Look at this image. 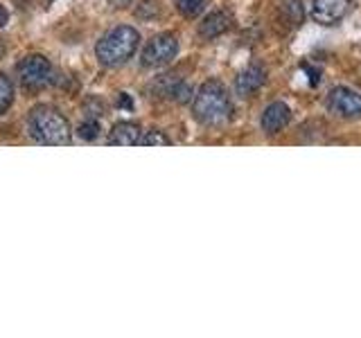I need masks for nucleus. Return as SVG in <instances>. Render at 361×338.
I'll return each instance as SVG.
<instances>
[{
  "instance_id": "obj_1",
  "label": "nucleus",
  "mask_w": 361,
  "mask_h": 338,
  "mask_svg": "<svg viewBox=\"0 0 361 338\" xmlns=\"http://www.w3.org/2000/svg\"><path fill=\"white\" fill-rule=\"evenodd\" d=\"M27 131L39 144L61 146L73 142V129L66 115L50 104H39L27 115Z\"/></svg>"
},
{
  "instance_id": "obj_2",
  "label": "nucleus",
  "mask_w": 361,
  "mask_h": 338,
  "mask_svg": "<svg viewBox=\"0 0 361 338\" xmlns=\"http://www.w3.org/2000/svg\"><path fill=\"white\" fill-rule=\"evenodd\" d=\"M192 113L206 127H221L233 118V101L219 82H206L192 99Z\"/></svg>"
},
{
  "instance_id": "obj_3",
  "label": "nucleus",
  "mask_w": 361,
  "mask_h": 338,
  "mask_svg": "<svg viewBox=\"0 0 361 338\" xmlns=\"http://www.w3.org/2000/svg\"><path fill=\"white\" fill-rule=\"evenodd\" d=\"M140 34L131 25H118L109 30L95 45V56L102 65L118 68L124 65L138 50Z\"/></svg>"
},
{
  "instance_id": "obj_4",
  "label": "nucleus",
  "mask_w": 361,
  "mask_h": 338,
  "mask_svg": "<svg viewBox=\"0 0 361 338\" xmlns=\"http://www.w3.org/2000/svg\"><path fill=\"white\" fill-rule=\"evenodd\" d=\"M176 54H178V41L174 34H158V37H154L145 45L140 63L145 68H161L172 61Z\"/></svg>"
},
{
  "instance_id": "obj_5",
  "label": "nucleus",
  "mask_w": 361,
  "mask_h": 338,
  "mask_svg": "<svg viewBox=\"0 0 361 338\" xmlns=\"http://www.w3.org/2000/svg\"><path fill=\"white\" fill-rule=\"evenodd\" d=\"M18 77L25 88H41L52 82V63L43 54H30L18 63Z\"/></svg>"
},
{
  "instance_id": "obj_6",
  "label": "nucleus",
  "mask_w": 361,
  "mask_h": 338,
  "mask_svg": "<svg viewBox=\"0 0 361 338\" xmlns=\"http://www.w3.org/2000/svg\"><path fill=\"white\" fill-rule=\"evenodd\" d=\"M327 108L343 120H359L361 118V95L350 88L338 86L332 90L330 97H327Z\"/></svg>"
},
{
  "instance_id": "obj_7",
  "label": "nucleus",
  "mask_w": 361,
  "mask_h": 338,
  "mask_svg": "<svg viewBox=\"0 0 361 338\" xmlns=\"http://www.w3.org/2000/svg\"><path fill=\"white\" fill-rule=\"evenodd\" d=\"M350 11V0H314L312 18L321 25H336Z\"/></svg>"
},
{
  "instance_id": "obj_8",
  "label": "nucleus",
  "mask_w": 361,
  "mask_h": 338,
  "mask_svg": "<svg viewBox=\"0 0 361 338\" xmlns=\"http://www.w3.org/2000/svg\"><path fill=\"white\" fill-rule=\"evenodd\" d=\"M289 120H291L289 106L285 101H274V104H269L262 113V129L269 135H276L287 127Z\"/></svg>"
},
{
  "instance_id": "obj_9",
  "label": "nucleus",
  "mask_w": 361,
  "mask_h": 338,
  "mask_svg": "<svg viewBox=\"0 0 361 338\" xmlns=\"http://www.w3.org/2000/svg\"><path fill=\"white\" fill-rule=\"evenodd\" d=\"M140 138H142L140 124H135V122H118V124H113V129L109 133V144L133 146V144H140Z\"/></svg>"
},
{
  "instance_id": "obj_10",
  "label": "nucleus",
  "mask_w": 361,
  "mask_h": 338,
  "mask_svg": "<svg viewBox=\"0 0 361 338\" xmlns=\"http://www.w3.org/2000/svg\"><path fill=\"white\" fill-rule=\"evenodd\" d=\"M264 79H267V73H264L259 65L246 68V70L240 73V77L235 79V90H237V95H240V97H248V95L257 93V90L264 86Z\"/></svg>"
},
{
  "instance_id": "obj_11",
  "label": "nucleus",
  "mask_w": 361,
  "mask_h": 338,
  "mask_svg": "<svg viewBox=\"0 0 361 338\" xmlns=\"http://www.w3.org/2000/svg\"><path fill=\"white\" fill-rule=\"evenodd\" d=\"M228 30H231V16L226 11H212L199 25V34L203 39H217Z\"/></svg>"
},
{
  "instance_id": "obj_12",
  "label": "nucleus",
  "mask_w": 361,
  "mask_h": 338,
  "mask_svg": "<svg viewBox=\"0 0 361 338\" xmlns=\"http://www.w3.org/2000/svg\"><path fill=\"white\" fill-rule=\"evenodd\" d=\"M11 101H14V84L7 75L0 73V115H5L9 111Z\"/></svg>"
},
{
  "instance_id": "obj_13",
  "label": "nucleus",
  "mask_w": 361,
  "mask_h": 338,
  "mask_svg": "<svg viewBox=\"0 0 361 338\" xmlns=\"http://www.w3.org/2000/svg\"><path fill=\"white\" fill-rule=\"evenodd\" d=\"M206 5H208V0H176L178 14L185 18H197L199 14H203Z\"/></svg>"
},
{
  "instance_id": "obj_14",
  "label": "nucleus",
  "mask_w": 361,
  "mask_h": 338,
  "mask_svg": "<svg viewBox=\"0 0 361 338\" xmlns=\"http://www.w3.org/2000/svg\"><path fill=\"white\" fill-rule=\"evenodd\" d=\"M192 95H195L192 86L188 82H180V79H176V84L172 86V90H169L167 97H172L176 104H188V101H192Z\"/></svg>"
},
{
  "instance_id": "obj_15",
  "label": "nucleus",
  "mask_w": 361,
  "mask_h": 338,
  "mask_svg": "<svg viewBox=\"0 0 361 338\" xmlns=\"http://www.w3.org/2000/svg\"><path fill=\"white\" fill-rule=\"evenodd\" d=\"M77 135L86 142H93L99 138V122L97 120H84L82 124H79L77 129Z\"/></svg>"
},
{
  "instance_id": "obj_16",
  "label": "nucleus",
  "mask_w": 361,
  "mask_h": 338,
  "mask_svg": "<svg viewBox=\"0 0 361 338\" xmlns=\"http://www.w3.org/2000/svg\"><path fill=\"white\" fill-rule=\"evenodd\" d=\"M140 144L142 146H169V144H172V140H169L163 131L152 129V131H147L140 138Z\"/></svg>"
},
{
  "instance_id": "obj_17",
  "label": "nucleus",
  "mask_w": 361,
  "mask_h": 338,
  "mask_svg": "<svg viewBox=\"0 0 361 338\" xmlns=\"http://www.w3.org/2000/svg\"><path fill=\"white\" fill-rule=\"evenodd\" d=\"M285 14L289 18L291 25H298V23H302V3L300 0H289V3H285Z\"/></svg>"
},
{
  "instance_id": "obj_18",
  "label": "nucleus",
  "mask_w": 361,
  "mask_h": 338,
  "mask_svg": "<svg viewBox=\"0 0 361 338\" xmlns=\"http://www.w3.org/2000/svg\"><path fill=\"white\" fill-rule=\"evenodd\" d=\"M7 23H9V11L5 5H0V27H7Z\"/></svg>"
},
{
  "instance_id": "obj_19",
  "label": "nucleus",
  "mask_w": 361,
  "mask_h": 338,
  "mask_svg": "<svg viewBox=\"0 0 361 338\" xmlns=\"http://www.w3.org/2000/svg\"><path fill=\"white\" fill-rule=\"evenodd\" d=\"M120 106H124V108H131V106H133V101L127 97V93H122V95H120Z\"/></svg>"
}]
</instances>
